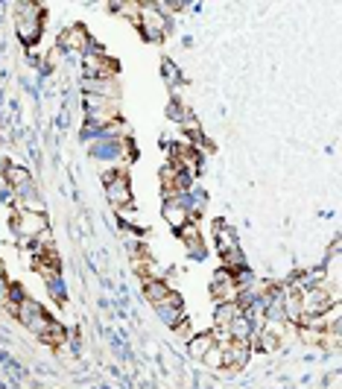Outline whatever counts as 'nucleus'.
Segmentation results:
<instances>
[{
  "label": "nucleus",
  "mask_w": 342,
  "mask_h": 389,
  "mask_svg": "<svg viewBox=\"0 0 342 389\" xmlns=\"http://www.w3.org/2000/svg\"><path fill=\"white\" fill-rule=\"evenodd\" d=\"M15 12H18V15H15V30H18L21 44L26 50H33L35 42L44 33V9L38 3H18Z\"/></svg>",
  "instance_id": "1"
},
{
  "label": "nucleus",
  "mask_w": 342,
  "mask_h": 389,
  "mask_svg": "<svg viewBox=\"0 0 342 389\" xmlns=\"http://www.w3.org/2000/svg\"><path fill=\"white\" fill-rule=\"evenodd\" d=\"M334 305H339V293L325 284H313V287L301 290V316H322Z\"/></svg>",
  "instance_id": "2"
},
{
  "label": "nucleus",
  "mask_w": 342,
  "mask_h": 389,
  "mask_svg": "<svg viewBox=\"0 0 342 389\" xmlns=\"http://www.w3.org/2000/svg\"><path fill=\"white\" fill-rule=\"evenodd\" d=\"M15 319L21 322L26 331H33L35 336H42V334L50 328V322H53L50 314H47V310L38 305L35 299H24V302L15 307Z\"/></svg>",
  "instance_id": "3"
},
{
  "label": "nucleus",
  "mask_w": 342,
  "mask_h": 389,
  "mask_svg": "<svg viewBox=\"0 0 342 389\" xmlns=\"http://www.w3.org/2000/svg\"><path fill=\"white\" fill-rule=\"evenodd\" d=\"M102 181H105V197H109V202L114 205V208L135 205V202H132V185H129L126 170H105Z\"/></svg>",
  "instance_id": "4"
},
{
  "label": "nucleus",
  "mask_w": 342,
  "mask_h": 389,
  "mask_svg": "<svg viewBox=\"0 0 342 389\" xmlns=\"http://www.w3.org/2000/svg\"><path fill=\"white\" fill-rule=\"evenodd\" d=\"M135 27L141 30V35L147 38V42H164V35H167V18L155 9V3H141V15H138Z\"/></svg>",
  "instance_id": "5"
},
{
  "label": "nucleus",
  "mask_w": 342,
  "mask_h": 389,
  "mask_svg": "<svg viewBox=\"0 0 342 389\" xmlns=\"http://www.w3.org/2000/svg\"><path fill=\"white\" fill-rule=\"evenodd\" d=\"M12 226H15V231L24 240H35L44 228H50L44 211H33V208H21L15 217H12Z\"/></svg>",
  "instance_id": "6"
},
{
  "label": "nucleus",
  "mask_w": 342,
  "mask_h": 389,
  "mask_svg": "<svg viewBox=\"0 0 342 389\" xmlns=\"http://www.w3.org/2000/svg\"><path fill=\"white\" fill-rule=\"evenodd\" d=\"M210 296H214V302L219 305V302H237V293H240V290H237V284H234V275H231V272L228 269H217L214 272V278H210Z\"/></svg>",
  "instance_id": "7"
},
{
  "label": "nucleus",
  "mask_w": 342,
  "mask_h": 389,
  "mask_svg": "<svg viewBox=\"0 0 342 389\" xmlns=\"http://www.w3.org/2000/svg\"><path fill=\"white\" fill-rule=\"evenodd\" d=\"M88 44H91L88 30L82 27V24H73V27L62 30V35H59V47H56V50H71V53H85Z\"/></svg>",
  "instance_id": "8"
},
{
  "label": "nucleus",
  "mask_w": 342,
  "mask_h": 389,
  "mask_svg": "<svg viewBox=\"0 0 342 389\" xmlns=\"http://www.w3.org/2000/svg\"><path fill=\"white\" fill-rule=\"evenodd\" d=\"M161 217H164V223L170 226V228H184L188 223H193L190 219V211H188V205L181 202V197H176V199H167L164 202V208H161Z\"/></svg>",
  "instance_id": "9"
},
{
  "label": "nucleus",
  "mask_w": 342,
  "mask_h": 389,
  "mask_svg": "<svg viewBox=\"0 0 342 389\" xmlns=\"http://www.w3.org/2000/svg\"><path fill=\"white\" fill-rule=\"evenodd\" d=\"M155 314H158V319H161L167 328H173L176 322H181V319H184V302H181V296L173 290V293H170V299H167V302L155 305Z\"/></svg>",
  "instance_id": "10"
},
{
  "label": "nucleus",
  "mask_w": 342,
  "mask_h": 389,
  "mask_svg": "<svg viewBox=\"0 0 342 389\" xmlns=\"http://www.w3.org/2000/svg\"><path fill=\"white\" fill-rule=\"evenodd\" d=\"M85 94L117 102L120 100V85H117V80H85Z\"/></svg>",
  "instance_id": "11"
},
{
  "label": "nucleus",
  "mask_w": 342,
  "mask_h": 389,
  "mask_svg": "<svg viewBox=\"0 0 342 389\" xmlns=\"http://www.w3.org/2000/svg\"><path fill=\"white\" fill-rule=\"evenodd\" d=\"M214 240H217V252H219V255L240 249V246H237L234 228H228L226 223H222V219H217V223H214Z\"/></svg>",
  "instance_id": "12"
},
{
  "label": "nucleus",
  "mask_w": 342,
  "mask_h": 389,
  "mask_svg": "<svg viewBox=\"0 0 342 389\" xmlns=\"http://www.w3.org/2000/svg\"><path fill=\"white\" fill-rule=\"evenodd\" d=\"M170 293H173V287L164 281V278H155V281H143V296H147V302L155 307L170 299Z\"/></svg>",
  "instance_id": "13"
},
{
  "label": "nucleus",
  "mask_w": 342,
  "mask_h": 389,
  "mask_svg": "<svg viewBox=\"0 0 342 389\" xmlns=\"http://www.w3.org/2000/svg\"><path fill=\"white\" fill-rule=\"evenodd\" d=\"M240 314H243V307L237 302H219L214 307V328H228Z\"/></svg>",
  "instance_id": "14"
},
{
  "label": "nucleus",
  "mask_w": 342,
  "mask_h": 389,
  "mask_svg": "<svg viewBox=\"0 0 342 389\" xmlns=\"http://www.w3.org/2000/svg\"><path fill=\"white\" fill-rule=\"evenodd\" d=\"M214 345H217V343H214V336H210V331H208V334H193V336H190V343H188V354H190L193 360H199V363H202Z\"/></svg>",
  "instance_id": "15"
},
{
  "label": "nucleus",
  "mask_w": 342,
  "mask_h": 389,
  "mask_svg": "<svg viewBox=\"0 0 342 389\" xmlns=\"http://www.w3.org/2000/svg\"><path fill=\"white\" fill-rule=\"evenodd\" d=\"M38 340H42L44 345H50V348H59V345L68 343V331H64L62 322L53 319V322H50V328H47L42 336H38Z\"/></svg>",
  "instance_id": "16"
},
{
  "label": "nucleus",
  "mask_w": 342,
  "mask_h": 389,
  "mask_svg": "<svg viewBox=\"0 0 342 389\" xmlns=\"http://www.w3.org/2000/svg\"><path fill=\"white\" fill-rule=\"evenodd\" d=\"M179 237H181V243L188 246L190 252L199 255V249H202V228H199V226H196V223H188L184 228H179Z\"/></svg>",
  "instance_id": "17"
},
{
  "label": "nucleus",
  "mask_w": 342,
  "mask_h": 389,
  "mask_svg": "<svg viewBox=\"0 0 342 389\" xmlns=\"http://www.w3.org/2000/svg\"><path fill=\"white\" fill-rule=\"evenodd\" d=\"M161 73H164L167 85H179V82H181V71H179V64H176V62L164 59V62H161Z\"/></svg>",
  "instance_id": "18"
},
{
  "label": "nucleus",
  "mask_w": 342,
  "mask_h": 389,
  "mask_svg": "<svg viewBox=\"0 0 342 389\" xmlns=\"http://www.w3.org/2000/svg\"><path fill=\"white\" fill-rule=\"evenodd\" d=\"M188 114H190V109H188V106H181L179 100H170V102H167V118H170V120H176L179 126H181V120L188 118Z\"/></svg>",
  "instance_id": "19"
},
{
  "label": "nucleus",
  "mask_w": 342,
  "mask_h": 389,
  "mask_svg": "<svg viewBox=\"0 0 342 389\" xmlns=\"http://www.w3.org/2000/svg\"><path fill=\"white\" fill-rule=\"evenodd\" d=\"M173 334L179 336L181 343H190V336H193V325H190V319L184 316L181 322H176V325H173Z\"/></svg>",
  "instance_id": "20"
},
{
  "label": "nucleus",
  "mask_w": 342,
  "mask_h": 389,
  "mask_svg": "<svg viewBox=\"0 0 342 389\" xmlns=\"http://www.w3.org/2000/svg\"><path fill=\"white\" fill-rule=\"evenodd\" d=\"M0 275H6V269H3V264H0Z\"/></svg>",
  "instance_id": "21"
}]
</instances>
